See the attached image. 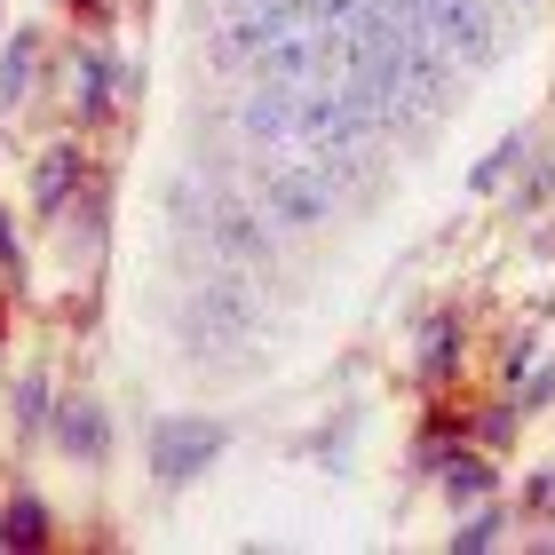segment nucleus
<instances>
[{
  "mask_svg": "<svg viewBox=\"0 0 555 555\" xmlns=\"http://www.w3.org/2000/svg\"><path fill=\"white\" fill-rule=\"evenodd\" d=\"M255 286L238 278V262L222 270V278H207L198 286V301H191V349H231V341H246L255 334Z\"/></svg>",
  "mask_w": 555,
  "mask_h": 555,
  "instance_id": "obj_1",
  "label": "nucleus"
},
{
  "mask_svg": "<svg viewBox=\"0 0 555 555\" xmlns=\"http://www.w3.org/2000/svg\"><path fill=\"white\" fill-rule=\"evenodd\" d=\"M262 207L286 222V231H310V222H325L334 215V183H325V167L318 159H270L262 167Z\"/></svg>",
  "mask_w": 555,
  "mask_h": 555,
  "instance_id": "obj_2",
  "label": "nucleus"
},
{
  "mask_svg": "<svg viewBox=\"0 0 555 555\" xmlns=\"http://www.w3.org/2000/svg\"><path fill=\"white\" fill-rule=\"evenodd\" d=\"M215 452H222V421H159V428H151V468H159L167 492L191 485Z\"/></svg>",
  "mask_w": 555,
  "mask_h": 555,
  "instance_id": "obj_3",
  "label": "nucleus"
},
{
  "mask_svg": "<svg viewBox=\"0 0 555 555\" xmlns=\"http://www.w3.org/2000/svg\"><path fill=\"white\" fill-rule=\"evenodd\" d=\"M207 238H215V255L222 262H238V270H262L278 255V238H270V222L255 207H238V198H222V207L207 215Z\"/></svg>",
  "mask_w": 555,
  "mask_h": 555,
  "instance_id": "obj_4",
  "label": "nucleus"
},
{
  "mask_svg": "<svg viewBox=\"0 0 555 555\" xmlns=\"http://www.w3.org/2000/svg\"><path fill=\"white\" fill-rule=\"evenodd\" d=\"M56 444H64L80 468H95V461L112 452V421H104V405H95V397H64V413H56Z\"/></svg>",
  "mask_w": 555,
  "mask_h": 555,
  "instance_id": "obj_5",
  "label": "nucleus"
},
{
  "mask_svg": "<svg viewBox=\"0 0 555 555\" xmlns=\"http://www.w3.org/2000/svg\"><path fill=\"white\" fill-rule=\"evenodd\" d=\"M238 135L246 143H294V88L255 80V95L238 104Z\"/></svg>",
  "mask_w": 555,
  "mask_h": 555,
  "instance_id": "obj_6",
  "label": "nucleus"
},
{
  "mask_svg": "<svg viewBox=\"0 0 555 555\" xmlns=\"http://www.w3.org/2000/svg\"><path fill=\"white\" fill-rule=\"evenodd\" d=\"M33 64H40V40H33V33H16V40H9V56H0V104H16V95L33 88Z\"/></svg>",
  "mask_w": 555,
  "mask_h": 555,
  "instance_id": "obj_7",
  "label": "nucleus"
},
{
  "mask_svg": "<svg viewBox=\"0 0 555 555\" xmlns=\"http://www.w3.org/2000/svg\"><path fill=\"white\" fill-rule=\"evenodd\" d=\"M0 547H48V508L40 500H16V508L0 516Z\"/></svg>",
  "mask_w": 555,
  "mask_h": 555,
  "instance_id": "obj_8",
  "label": "nucleus"
},
{
  "mask_svg": "<svg viewBox=\"0 0 555 555\" xmlns=\"http://www.w3.org/2000/svg\"><path fill=\"white\" fill-rule=\"evenodd\" d=\"M72 183H80V159H72V151H48L40 175H33V198H40V207H56V198H64Z\"/></svg>",
  "mask_w": 555,
  "mask_h": 555,
  "instance_id": "obj_9",
  "label": "nucleus"
},
{
  "mask_svg": "<svg viewBox=\"0 0 555 555\" xmlns=\"http://www.w3.org/2000/svg\"><path fill=\"white\" fill-rule=\"evenodd\" d=\"M80 104H88V112L112 104V64H104V56H80Z\"/></svg>",
  "mask_w": 555,
  "mask_h": 555,
  "instance_id": "obj_10",
  "label": "nucleus"
},
{
  "mask_svg": "<svg viewBox=\"0 0 555 555\" xmlns=\"http://www.w3.org/2000/svg\"><path fill=\"white\" fill-rule=\"evenodd\" d=\"M40 413H48V382H40V373H24V382H16V421L40 428Z\"/></svg>",
  "mask_w": 555,
  "mask_h": 555,
  "instance_id": "obj_11",
  "label": "nucleus"
},
{
  "mask_svg": "<svg viewBox=\"0 0 555 555\" xmlns=\"http://www.w3.org/2000/svg\"><path fill=\"white\" fill-rule=\"evenodd\" d=\"M0 255H9V262H16V231H9V215H0Z\"/></svg>",
  "mask_w": 555,
  "mask_h": 555,
  "instance_id": "obj_12",
  "label": "nucleus"
}]
</instances>
